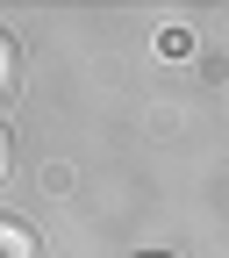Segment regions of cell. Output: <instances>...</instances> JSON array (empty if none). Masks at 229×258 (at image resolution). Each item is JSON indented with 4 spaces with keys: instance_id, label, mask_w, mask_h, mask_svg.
Returning <instances> with one entry per match:
<instances>
[{
    "instance_id": "1",
    "label": "cell",
    "mask_w": 229,
    "mask_h": 258,
    "mask_svg": "<svg viewBox=\"0 0 229 258\" xmlns=\"http://www.w3.org/2000/svg\"><path fill=\"white\" fill-rule=\"evenodd\" d=\"M0 258H36V237H29L15 215H0Z\"/></svg>"
},
{
    "instance_id": "2",
    "label": "cell",
    "mask_w": 229,
    "mask_h": 258,
    "mask_svg": "<svg viewBox=\"0 0 229 258\" xmlns=\"http://www.w3.org/2000/svg\"><path fill=\"white\" fill-rule=\"evenodd\" d=\"M15 86H22V50H15V36H8V29H0V101H8Z\"/></svg>"
},
{
    "instance_id": "3",
    "label": "cell",
    "mask_w": 229,
    "mask_h": 258,
    "mask_svg": "<svg viewBox=\"0 0 229 258\" xmlns=\"http://www.w3.org/2000/svg\"><path fill=\"white\" fill-rule=\"evenodd\" d=\"M0 172H8V129H0Z\"/></svg>"
}]
</instances>
